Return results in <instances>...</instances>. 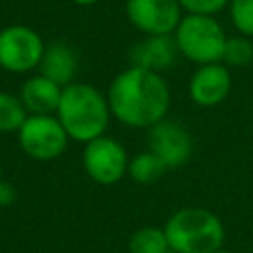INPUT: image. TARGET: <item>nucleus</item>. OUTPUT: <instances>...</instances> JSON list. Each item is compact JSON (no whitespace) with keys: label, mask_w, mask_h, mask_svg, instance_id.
<instances>
[{"label":"nucleus","mask_w":253,"mask_h":253,"mask_svg":"<svg viewBox=\"0 0 253 253\" xmlns=\"http://www.w3.org/2000/svg\"><path fill=\"white\" fill-rule=\"evenodd\" d=\"M125 12L128 22L144 36H170L184 16L178 0H126Z\"/></svg>","instance_id":"8"},{"label":"nucleus","mask_w":253,"mask_h":253,"mask_svg":"<svg viewBox=\"0 0 253 253\" xmlns=\"http://www.w3.org/2000/svg\"><path fill=\"white\" fill-rule=\"evenodd\" d=\"M229 91L231 73L221 61L198 65L188 83V95L198 107H215L227 99Z\"/></svg>","instance_id":"10"},{"label":"nucleus","mask_w":253,"mask_h":253,"mask_svg":"<svg viewBox=\"0 0 253 253\" xmlns=\"http://www.w3.org/2000/svg\"><path fill=\"white\" fill-rule=\"evenodd\" d=\"M227 8L235 30L245 38H253V0H231Z\"/></svg>","instance_id":"18"},{"label":"nucleus","mask_w":253,"mask_h":253,"mask_svg":"<svg viewBox=\"0 0 253 253\" xmlns=\"http://www.w3.org/2000/svg\"><path fill=\"white\" fill-rule=\"evenodd\" d=\"M111 115L125 126L150 128L170 109V87L162 73L142 67H126L107 89Z\"/></svg>","instance_id":"1"},{"label":"nucleus","mask_w":253,"mask_h":253,"mask_svg":"<svg viewBox=\"0 0 253 253\" xmlns=\"http://www.w3.org/2000/svg\"><path fill=\"white\" fill-rule=\"evenodd\" d=\"M162 229L176 253H213L223 247V223L206 208H182L166 219Z\"/></svg>","instance_id":"3"},{"label":"nucleus","mask_w":253,"mask_h":253,"mask_svg":"<svg viewBox=\"0 0 253 253\" xmlns=\"http://www.w3.org/2000/svg\"><path fill=\"white\" fill-rule=\"evenodd\" d=\"M170 249L162 227H142L128 239V253H166Z\"/></svg>","instance_id":"16"},{"label":"nucleus","mask_w":253,"mask_h":253,"mask_svg":"<svg viewBox=\"0 0 253 253\" xmlns=\"http://www.w3.org/2000/svg\"><path fill=\"white\" fill-rule=\"evenodd\" d=\"M174 40L182 57L192 63L206 65L221 61L227 36L213 16L184 14L174 32Z\"/></svg>","instance_id":"4"},{"label":"nucleus","mask_w":253,"mask_h":253,"mask_svg":"<svg viewBox=\"0 0 253 253\" xmlns=\"http://www.w3.org/2000/svg\"><path fill=\"white\" fill-rule=\"evenodd\" d=\"M213 253H231V251H229V249H223V247H219V249H215Z\"/></svg>","instance_id":"22"},{"label":"nucleus","mask_w":253,"mask_h":253,"mask_svg":"<svg viewBox=\"0 0 253 253\" xmlns=\"http://www.w3.org/2000/svg\"><path fill=\"white\" fill-rule=\"evenodd\" d=\"M180 51L174 40V34L170 36H144L138 43L130 47L128 59L130 65L142 67L148 71L162 73L170 67H174Z\"/></svg>","instance_id":"11"},{"label":"nucleus","mask_w":253,"mask_h":253,"mask_svg":"<svg viewBox=\"0 0 253 253\" xmlns=\"http://www.w3.org/2000/svg\"><path fill=\"white\" fill-rule=\"evenodd\" d=\"M16 134L20 148L40 162L59 158L69 142V136L55 115H28Z\"/></svg>","instance_id":"5"},{"label":"nucleus","mask_w":253,"mask_h":253,"mask_svg":"<svg viewBox=\"0 0 253 253\" xmlns=\"http://www.w3.org/2000/svg\"><path fill=\"white\" fill-rule=\"evenodd\" d=\"M148 150H152L166 168H178L190 160L194 142L180 123L162 119L148 128Z\"/></svg>","instance_id":"9"},{"label":"nucleus","mask_w":253,"mask_h":253,"mask_svg":"<svg viewBox=\"0 0 253 253\" xmlns=\"http://www.w3.org/2000/svg\"><path fill=\"white\" fill-rule=\"evenodd\" d=\"M168 168L164 166V162L152 152V150H142L138 154H134L128 160V170L126 174L136 182V184H152L158 178H162V174Z\"/></svg>","instance_id":"14"},{"label":"nucleus","mask_w":253,"mask_h":253,"mask_svg":"<svg viewBox=\"0 0 253 253\" xmlns=\"http://www.w3.org/2000/svg\"><path fill=\"white\" fill-rule=\"evenodd\" d=\"M26 119L28 111L20 95L0 91V132H18Z\"/></svg>","instance_id":"15"},{"label":"nucleus","mask_w":253,"mask_h":253,"mask_svg":"<svg viewBox=\"0 0 253 253\" xmlns=\"http://www.w3.org/2000/svg\"><path fill=\"white\" fill-rule=\"evenodd\" d=\"M73 4H77V6H93V4H97L99 0H71Z\"/></svg>","instance_id":"21"},{"label":"nucleus","mask_w":253,"mask_h":253,"mask_svg":"<svg viewBox=\"0 0 253 253\" xmlns=\"http://www.w3.org/2000/svg\"><path fill=\"white\" fill-rule=\"evenodd\" d=\"M253 61V43L251 38L245 36H233L227 38L225 47H223V57L221 63H225L227 67H243L249 65Z\"/></svg>","instance_id":"17"},{"label":"nucleus","mask_w":253,"mask_h":253,"mask_svg":"<svg viewBox=\"0 0 253 253\" xmlns=\"http://www.w3.org/2000/svg\"><path fill=\"white\" fill-rule=\"evenodd\" d=\"M166 253H176V251H172V249H168V251H166Z\"/></svg>","instance_id":"24"},{"label":"nucleus","mask_w":253,"mask_h":253,"mask_svg":"<svg viewBox=\"0 0 253 253\" xmlns=\"http://www.w3.org/2000/svg\"><path fill=\"white\" fill-rule=\"evenodd\" d=\"M63 87L45 75L38 73L28 77L20 87V99L28 111V115H55L59 107Z\"/></svg>","instance_id":"12"},{"label":"nucleus","mask_w":253,"mask_h":253,"mask_svg":"<svg viewBox=\"0 0 253 253\" xmlns=\"http://www.w3.org/2000/svg\"><path fill=\"white\" fill-rule=\"evenodd\" d=\"M55 117L65 128L69 140L87 144L105 134L113 115L107 95L89 83L73 81L63 87Z\"/></svg>","instance_id":"2"},{"label":"nucleus","mask_w":253,"mask_h":253,"mask_svg":"<svg viewBox=\"0 0 253 253\" xmlns=\"http://www.w3.org/2000/svg\"><path fill=\"white\" fill-rule=\"evenodd\" d=\"M182 10L186 14H204V16H215L223 8L229 6L231 0H178Z\"/></svg>","instance_id":"19"},{"label":"nucleus","mask_w":253,"mask_h":253,"mask_svg":"<svg viewBox=\"0 0 253 253\" xmlns=\"http://www.w3.org/2000/svg\"><path fill=\"white\" fill-rule=\"evenodd\" d=\"M38 69L47 79L55 81L61 87H67L69 83H73L77 75V55L73 47L67 45L65 42H53L45 45V51Z\"/></svg>","instance_id":"13"},{"label":"nucleus","mask_w":253,"mask_h":253,"mask_svg":"<svg viewBox=\"0 0 253 253\" xmlns=\"http://www.w3.org/2000/svg\"><path fill=\"white\" fill-rule=\"evenodd\" d=\"M128 160L130 156L126 154L125 146L107 134L87 142L81 154L85 174L101 186H113L121 182L126 176Z\"/></svg>","instance_id":"7"},{"label":"nucleus","mask_w":253,"mask_h":253,"mask_svg":"<svg viewBox=\"0 0 253 253\" xmlns=\"http://www.w3.org/2000/svg\"><path fill=\"white\" fill-rule=\"evenodd\" d=\"M45 51L42 36L24 24L0 30V67L10 73H28L40 67Z\"/></svg>","instance_id":"6"},{"label":"nucleus","mask_w":253,"mask_h":253,"mask_svg":"<svg viewBox=\"0 0 253 253\" xmlns=\"http://www.w3.org/2000/svg\"><path fill=\"white\" fill-rule=\"evenodd\" d=\"M4 178H2V164H0V182H2Z\"/></svg>","instance_id":"23"},{"label":"nucleus","mask_w":253,"mask_h":253,"mask_svg":"<svg viewBox=\"0 0 253 253\" xmlns=\"http://www.w3.org/2000/svg\"><path fill=\"white\" fill-rule=\"evenodd\" d=\"M16 202V188L8 182H0V208H8Z\"/></svg>","instance_id":"20"}]
</instances>
